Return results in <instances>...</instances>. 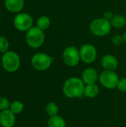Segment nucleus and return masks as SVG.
<instances>
[{"label": "nucleus", "instance_id": "1", "mask_svg": "<svg viewBox=\"0 0 126 127\" xmlns=\"http://www.w3.org/2000/svg\"><path fill=\"white\" fill-rule=\"evenodd\" d=\"M85 83L81 78L73 77L67 79L62 86L64 95L70 99L81 97L84 93Z\"/></svg>", "mask_w": 126, "mask_h": 127}, {"label": "nucleus", "instance_id": "2", "mask_svg": "<svg viewBox=\"0 0 126 127\" xmlns=\"http://www.w3.org/2000/svg\"><path fill=\"white\" fill-rule=\"evenodd\" d=\"M90 31L94 36H105L110 33L112 25L111 21L105 18H96L90 24Z\"/></svg>", "mask_w": 126, "mask_h": 127}, {"label": "nucleus", "instance_id": "3", "mask_svg": "<svg viewBox=\"0 0 126 127\" xmlns=\"http://www.w3.org/2000/svg\"><path fill=\"white\" fill-rule=\"evenodd\" d=\"M25 39L27 45L32 48H38L41 47L45 42L44 31L38 27H32L26 33Z\"/></svg>", "mask_w": 126, "mask_h": 127}, {"label": "nucleus", "instance_id": "4", "mask_svg": "<svg viewBox=\"0 0 126 127\" xmlns=\"http://www.w3.org/2000/svg\"><path fill=\"white\" fill-rule=\"evenodd\" d=\"M1 65L7 72H15L20 66V57L14 51H7L1 57Z\"/></svg>", "mask_w": 126, "mask_h": 127}, {"label": "nucleus", "instance_id": "5", "mask_svg": "<svg viewBox=\"0 0 126 127\" xmlns=\"http://www.w3.org/2000/svg\"><path fill=\"white\" fill-rule=\"evenodd\" d=\"M53 60L54 59L48 54L40 52L33 56L31 59V65L36 70L42 71L48 70L50 67Z\"/></svg>", "mask_w": 126, "mask_h": 127}, {"label": "nucleus", "instance_id": "6", "mask_svg": "<svg viewBox=\"0 0 126 127\" xmlns=\"http://www.w3.org/2000/svg\"><path fill=\"white\" fill-rule=\"evenodd\" d=\"M62 60L69 67L76 66L81 60L79 49L74 45L66 47L62 52Z\"/></svg>", "mask_w": 126, "mask_h": 127}, {"label": "nucleus", "instance_id": "7", "mask_svg": "<svg viewBox=\"0 0 126 127\" xmlns=\"http://www.w3.org/2000/svg\"><path fill=\"white\" fill-rule=\"evenodd\" d=\"M120 77L114 71L104 70L99 75L100 84L107 89H114L117 87Z\"/></svg>", "mask_w": 126, "mask_h": 127}, {"label": "nucleus", "instance_id": "8", "mask_svg": "<svg viewBox=\"0 0 126 127\" xmlns=\"http://www.w3.org/2000/svg\"><path fill=\"white\" fill-rule=\"evenodd\" d=\"M33 18L26 13H19L13 19L14 26L19 31H27L33 27Z\"/></svg>", "mask_w": 126, "mask_h": 127}, {"label": "nucleus", "instance_id": "9", "mask_svg": "<svg viewBox=\"0 0 126 127\" xmlns=\"http://www.w3.org/2000/svg\"><path fill=\"white\" fill-rule=\"evenodd\" d=\"M80 59L82 62L91 64L93 63L97 57V51L94 45L91 44H84L79 48Z\"/></svg>", "mask_w": 126, "mask_h": 127}, {"label": "nucleus", "instance_id": "10", "mask_svg": "<svg viewBox=\"0 0 126 127\" xmlns=\"http://www.w3.org/2000/svg\"><path fill=\"white\" fill-rule=\"evenodd\" d=\"M99 75L97 71L94 68H87L82 74L81 79L84 82L85 85L96 84L99 80Z\"/></svg>", "mask_w": 126, "mask_h": 127}, {"label": "nucleus", "instance_id": "11", "mask_svg": "<svg viewBox=\"0 0 126 127\" xmlns=\"http://www.w3.org/2000/svg\"><path fill=\"white\" fill-rule=\"evenodd\" d=\"M119 65L117 58L110 54H105L102 57L101 60V65L104 70L115 71Z\"/></svg>", "mask_w": 126, "mask_h": 127}, {"label": "nucleus", "instance_id": "12", "mask_svg": "<svg viewBox=\"0 0 126 127\" xmlns=\"http://www.w3.org/2000/svg\"><path fill=\"white\" fill-rule=\"evenodd\" d=\"M16 123V116L10 109H5L0 112V124L3 127H13Z\"/></svg>", "mask_w": 126, "mask_h": 127}, {"label": "nucleus", "instance_id": "13", "mask_svg": "<svg viewBox=\"0 0 126 127\" xmlns=\"http://www.w3.org/2000/svg\"><path fill=\"white\" fill-rule=\"evenodd\" d=\"M24 0H4L6 9L12 13H19L24 7Z\"/></svg>", "mask_w": 126, "mask_h": 127}, {"label": "nucleus", "instance_id": "14", "mask_svg": "<svg viewBox=\"0 0 126 127\" xmlns=\"http://www.w3.org/2000/svg\"><path fill=\"white\" fill-rule=\"evenodd\" d=\"M66 126L65 119L59 115L49 117L48 120V127H66Z\"/></svg>", "mask_w": 126, "mask_h": 127}, {"label": "nucleus", "instance_id": "15", "mask_svg": "<svg viewBox=\"0 0 126 127\" xmlns=\"http://www.w3.org/2000/svg\"><path fill=\"white\" fill-rule=\"evenodd\" d=\"M100 89L97 84H89L85 86L83 95L88 98H94L98 95Z\"/></svg>", "mask_w": 126, "mask_h": 127}, {"label": "nucleus", "instance_id": "16", "mask_svg": "<svg viewBox=\"0 0 126 127\" xmlns=\"http://www.w3.org/2000/svg\"><path fill=\"white\" fill-rule=\"evenodd\" d=\"M111 24L112 27L120 29L125 27L126 25V19L123 15L121 14H117L113 16V18L111 20Z\"/></svg>", "mask_w": 126, "mask_h": 127}, {"label": "nucleus", "instance_id": "17", "mask_svg": "<svg viewBox=\"0 0 126 127\" xmlns=\"http://www.w3.org/2000/svg\"><path fill=\"white\" fill-rule=\"evenodd\" d=\"M50 25V18L47 16H41L36 21V27L42 31L48 29Z\"/></svg>", "mask_w": 126, "mask_h": 127}, {"label": "nucleus", "instance_id": "18", "mask_svg": "<svg viewBox=\"0 0 126 127\" xmlns=\"http://www.w3.org/2000/svg\"><path fill=\"white\" fill-rule=\"evenodd\" d=\"M45 111L46 113L48 114V115L49 117L51 116H54L58 115L59 112V106H57V104L54 102H50L46 105L45 107Z\"/></svg>", "mask_w": 126, "mask_h": 127}, {"label": "nucleus", "instance_id": "19", "mask_svg": "<svg viewBox=\"0 0 126 127\" xmlns=\"http://www.w3.org/2000/svg\"><path fill=\"white\" fill-rule=\"evenodd\" d=\"M23 109H24V104L21 101H19V100L13 101V103H10V110L15 115L21 113Z\"/></svg>", "mask_w": 126, "mask_h": 127}, {"label": "nucleus", "instance_id": "20", "mask_svg": "<svg viewBox=\"0 0 126 127\" xmlns=\"http://www.w3.org/2000/svg\"><path fill=\"white\" fill-rule=\"evenodd\" d=\"M9 48V42L7 38L4 36H0V52L1 53H5L7 51Z\"/></svg>", "mask_w": 126, "mask_h": 127}, {"label": "nucleus", "instance_id": "21", "mask_svg": "<svg viewBox=\"0 0 126 127\" xmlns=\"http://www.w3.org/2000/svg\"><path fill=\"white\" fill-rule=\"evenodd\" d=\"M10 103L9 100L6 97L0 96V111L8 109V108H10Z\"/></svg>", "mask_w": 126, "mask_h": 127}, {"label": "nucleus", "instance_id": "22", "mask_svg": "<svg viewBox=\"0 0 126 127\" xmlns=\"http://www.w3.org/2000/svg\"><path fill=\"white\" fill-rule=\"evenodd\" d=\"M111 42H112V44L114 45L115 46H120V45H121L124 42L123 35L122 36L121 35H115L114 37H112Z\"/></svg>", "mask_w": 126, "mask_h": 127}, {"label": "nucleus", "instance_id": "23", "mask_svg": "<svg viewBox=\"0 0 126 127\" xmlns=\"http://www.w3.org/2000/svg\"><path fill=\"white\" fill-rule=\"evenodd\" d=\"M117 89L122 92H126V77L120 79Z\"/></svg>", "mask_w": 126, "mask_h": 127}, {"label": "nucleus", "instance_id": "24", "mask_svg": "<svg viewBox=\"0 0 126 127\" xmlns=\"http://www.w3.org/2000/svg\"><path fill=\"white\" fill-rule=\"evenodd\" d=\"M114 16V15L113 12H112V11H110V10H108V11H106V12H105V13H104V16H103V18H105V19H108V20L111 21V19L113 18V16Z\"/></svg>", "mask_w": 126, "mask_h": 127}, {"label": "nucleus", "instance_id": "25", "mask_svg": "<svg viewBox=\"0 0 126 127\" xmlns=\"http://www.w3.org/2000/svg\"><path fill=\"white\" fill-rule=\"evenodd\" d=\"M123 40H124V42L126 43V31H125L123 34Z\"/></svg>", "mask_w": 126, "mask_h": 127}]
</instances>
